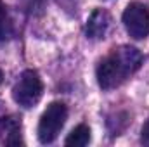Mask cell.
Returning a JSON list of instances; mask_svg holds the SVG:
<instances>
[{"mask_svg":"<svg viewBox=\"0 0 149 147\" xmlns=\"http://www.w3.org/2000/svg\"><path fill=\"white\" fill-rule=\"evenodd\" d=\"M10 37H12V23L3 0H0V42H5Z\"/></svg>","mask_w":149,"mask_h":147,"instance_id":"cell-8","label":"cell"},{"mask_svg":"<svg viewBox=\"0 0 149 147\" xmlns=\"http://www.w3.org/2000/svg\"><path fill=\"white\" fill-rule=\"evenodd\" d=\"M142 54L130 45L113 49L97 66V81L102 90H113L120 87L130 74H134L142 64Z\"/></svg>","mask_w":149,"mask_h":147,"instance_id":"cell-1","label":"cell"},{"mask_svg":"<svg viewBox=\"0 0 149 147\" xmlns=\"http://www.w3.org/2000/svg\"><path fill=\"white\" fill-rule=\"evenodd\" d=\"M17 2L28 14H40L47 3V0H17Z\"/></svg>","mask_w":149,"mask_h":147,"instance_id":"cell-9","label":"cell"},{"mask_svg":"<svg viewBox=\"0 0 149 147\" xmlns=\"http://www.w3.org/2000/svg\"><path fill=\"white\" fill-rule=\"evenodd\" d=\"M21 121L14 116L0 118V147L21 146Z\"/></svg>","mask_w":149,"mask_h":147,"instance_id":"cell-6","label":"cell"},{"mask_svg":"<svg viewBox=\"0 0 149 147\" xmlns=\"http://www.w3.org/2000/svg\"><path fill=\"white\" fill-rule=\"evenodd\" d=\"M88 142H90V128L87 125H78L64 140L66 146H74V147H83Z\"/></svg>","mask_w":149,"mask_h":147,"instance_id":"cell-7","label":"cell"},{"mask_svg":"<svg viewBox=\"0 0 149 147\" xmlns=\"http://www.w3.org/2000/svg\"><path fill=\"white\" fill-rule=\"evenodd\" d=\"M111 26V16L104 9H95L87 19L85 24V35L90 40H101L106 37L108 30Z\"/></svg>","mask_w":149,"mask_h":147,"instance_id":"cell-5","label":"cell"},{"mask_svg":"<svg viewBox=\"0 0 149 147\" xmlns=\"http://www.w3.org/2000/svg\"><path fill=\"white\" fill-rule=\"evenodd\" d=\"M123 24L132 38H146L149 35V7L139 2L130 3L123 12Z\"/></svg>","mask_w":149,"mask_h":147,"instance_id":"cell-4","label":"cell"},{"mask_svg":"<svg viewBox=\"0 0 149 147\" xmlns=\"http://www.w3.org/2000/svg\"><path fill=\"white\" fill-rule=\"evenodd\" d=\"M68 118V107L63 102H52L43 111L38 123V140L42 144H50L57 139Z\"/></svg>","mask_w":149,"mask_h":147,"instance_id":"cell-3","label":"cell"},{"mask_svg":"<svg viewBox=\"0 0 149 147\" xmlns=\"http://www.w3.org/2000/svg\"><path fill=\"white\" fill-rule=\"evenodd\" d=\"M141 142H142L144 146L149 147V119L144 123V126H142V132H141Z\"/></svg>","mask_w":149,"mask_h":147,"instance_id":"cell-10","label":"cell"},{"mask_svg":"<svg viewBox=\"0 0 149 147\" xmlns=\"http://www.w3.org/2000/svg\"><path fill=\"white\" fill-rule=\"evenodd\" d=\"M2 80H3V73H2V69H0V83H2Z\"/></svg>","mask_w":149,"mask_h":147,"instance_id":"cell-11","label":"cell"},{"mask_svg":"<svg viewBox=\"0 0 149 147\" xmlns=\"http://www.w3.org/2000/svg\"><path fill=\"white\" fill-rule=\"evenodd\" d=\"M42 94H43V83H42L38 73L33 69H24L19 74V78L12 88V97H14L16 104H19L24 109L37 106L38 101L42 99Z\"/></svg>","mask_w":149,"mask_h":147,"instance_id":"cell-2","label":"cell"}]
</instances>
